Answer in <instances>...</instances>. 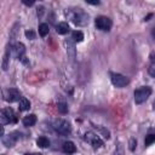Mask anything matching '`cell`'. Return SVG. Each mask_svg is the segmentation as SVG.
<instances>
[{"label":"cell","instance_id":"obj_12","mask_svg":"<svg viewBox=\"0 0 155 155\" xmlns=\"http://www.w3.org/2000/svg\"><path fill=\"white\" fill-rule=\"evenodd\" d=\"M22 122H23V125L25 127H31V126H34L36 124V116L34 114H29V115H27V116L23 117V121Z\"/></svg>","mask_w":155,"mask_h":155},{"label":"cell","instance_id":"obj_16","mask_svg":"<svg viewBox=\"0 0 155 155\" xmlns=\"http://www.w3.org/2000/svg\"><path fill=\"white\" fill-rule=\"evenodd\" d=\"M30 108V102L29 99H27L25 97H22L19 101H18V109L21 111H25V110H29Z\"/></svg>","mask_w":155,"mask_h":155},{"label":"cell","instance_id":"obj_8","mask_svg":"<svg viewBox=\"0 0 155 155\" xmlns=\"http://www.w3.org/2000/svg\"><path fill=\"white\" fill-rule=\"evenodd\" d=\"M21 98H22L21 97V92L17 88H7V90L4 91V99L6 102L13 103V102L19 101Z\"/></svg>","mask_w":155,"mask_h":155},{"label":"cell","instance_id":"obj_6","mask_svg":"<svg viewBox=\"0 0 155 155\" xmlns=\"http://www.w3.org/2000/svg\"><path fill=\"white\" fill-rule=\"evenodd\" d=\"M110 79H111V82L114 86L121 88V87H125L126 85H128L130 80L128 78H126L125 75L122 74H117V73H111L110 74Z\"/></svg>","mask_w":155,"mask_h":155},{"label":"cell","instance_id":"obj_18","mask_svg":"<svg viewBox=\"0 0 155 155\" xmlns=\"http://www.w3.org/2000/svg\"><path fill=\"white\" fill-rule=\"evenodd\" d=\"M36 144H38V147H40V148H47V147H50V140H48L47 137L41 136V137H39V138L36 139Z\"/></svg>","mask_w":155,"mask_h":155},{"label":"cell","instance_id":"obj_31","mask_svg":"<svg viewBox=\"0 0 155 155\" xmlns=\"http://www.w3.org/2000/svg\"><path fill=\"white\" fill-rule=\"evenodd\" d=\"M2 155H5V154H2Z\"/></svg>","mask_w":155,"mask_h":155},{"label":"cell","instance_id":"obj_9","mask_svg":"<svg viewBox=\"0 0 155 155\" xmlns=\"http://www.w3.org/2000/svg\"><path fill=\"white\" fill-rule=\"evenodd\" d=\"M11 53H12V56L15 58L22 59L23 56H24V53H25V46L22 42H15V44L11 45Z\"/></svg>","mask_w":155,"mask_h":155},{"label":"cell","instance_id":"obj_21","mask_svg":"<svg viewBox=\"0 0 155 155\" xmlns=\"http://www.w3.org/2000/svg\"><path fill=\"white\" fill-rule=\"evenodd\" d=\"M155 142V133H148L145 136V139H144V144L145 147H149L150 144H153Z\"/></svg>","mask_w":155,"mask_h":155},{"label":"cell","instance_id":"obj_7","mask_svg":"<svg viewBox=\"0 0 155 155\" xmlns=\"http://www.w3.org/2000/svg\"><path fill=\"white\" fill-rule=\"evenodd\" d=\"M85 140L87 143H90L94 149L97 148H101L103 145V140L101 139V137L93 132H86L85 133Z\"/></svg>","mask_w":155,"mask_h":155},{"label":"cell","instance_id":"obj_30","mask_svg":"<svg viewBox=\"0 0 155 155\" xmlns=\"http://www.w3.org/2000/svg\"><path fill=\"white\" fill-rule=\"evenodd\" d=\"M153 107H154V110H155V101H154V103H153Z\"/></svg>","mask_w":155,"mask_h":155},{"label":"cell","instance_id":"obj_26","mask_svg":"<svg viewBox=\"0 0 155 155\" xmlns=\"http://www.w3.org/2000/svg\"><path fill=\"white\" fill-rule=\"evenodd\" d=\"M22 2L24 4V5H27V6H31V5H34V1L31 0V1H28V0H22Z\"/></svg>","mask_w":155,"mask_h":155},{"label":"cell","instance_id":"obj_23","mask_svg":"<svg viewBox=\"0 0 155 155\" xmlns=\"http://www.w3.org/2000/svg\"><path fill=\"white\" fill-rule=\"evenodd\" d=\"M58 111L62 113V114H65L68 113V107L65 103H58Z\"/></svg>","mask_w":155,"mask_h":155},{"label":"cell","instance_id":"obj_24","mask_svg":"<svg viewBox=\"0 0 155 155\" xmlns=\"http://www.w3.org/2000/svg\"><path fill=\"white\" fill-rule=\"evenodd\" d=\"M128 145H130V147H128V148H130V150H131V151H133V150L136 149V147H137V140H136L134 138H131V139H130Z\"/></svg>","mask_w":155,"mask_h":155},{"label":"cell","instance_id":"obj_15","mask_svg":"<svg viewBox=\"0 0 155 155\" xmlns=\"http://www.w3.org/2000/svg\"><path fill=\"white\" fill-rule=\"evenodd\" d=\"M10 53H11V45H8L6 47V51H5V54H4V58H2V70H7V67H8V59H10Z\"/></svg>","mask_w":155,"mask_h":155},{"label":"cell","instance_id":"obj_4","mask_svg":"<svg viewBox=\"0 0 155 155\" xmlns=\"http://www.w3.org/2000/svg\"><path fill=\"white\" fill-rule=\"evenodd\" d=\"M17 121V116L13 113L11 108H4L0 113V122L1 125H7V124H13Z\"/></svg>","mask_w":155,"mask_h":155},{"label":"cell","instance_id":"obj_29","mask_svg":"<svg viewBox=\"0 0 155 155\" xmlns=\"http://www.w3.org/2000/svg\"><path fill=\"white\" fill-rule=\"evenodd\" d=\"M151 35H153V38L155 39V27H154V29H153V31H151Z\"/></svg>","mask_w":155,"mask_h":155},{"label":"cell","instance_id":"obj_13","mask_svg":"<svg viewBox=\"0 0 155 155\" xmlns=\"http://www.w3.org/2000/svg\"><path fill=\"white\" fill-rule=\"evenodd\" d=\"M69 24L67 23V22H61V23H58L57 25H56V31L58 33V34H61V35H63V34H67L68 31H69Z\"/></svg>","mask_w":155,"mask_h":155},{"label":"cell","instance_id":"obj_5","mask_svg":"<svg viewBox=\"0 0 155 155\" xmlns=\"http://www.w3.org/2000/svg\"><path fill=\"white\" fill-rule=\"evenodd\" d=\"M94 25H96L97 29H99L102 31H109L111 29L113 22L107 16H99V17H97L94 19Z\"/></svg>","mask_w":155,"mask_h":155},{"label":"cell","instance_id":"obj_3","mask_svg":"<svg viewBox=\"0 0 155 155\" xmlns=\"http://www.w3.org/2000/svg\"><path fill=\"white\" fill-rule=\"evenodd\" d=\"M52 127H53V130H54L57 133L64 134V136H65V134H69L70 131H71L70 124H69L67 120H63V119H57V120H54L53 124H52Z\"/></svg>","mask_w":155,"mask_h":155},{"label":"cell","instance_id":"obj_19","mask_svg":"<svg viewBox=\"0 0 155 155\" xmlns=\"http://www.w3.org/2000/svg\"><path fill=\"white\" fill-rule=\"evenodd\" d=\"M71 39L75 41V42H81L84 40V34L81 30H74L71 33Z\"/></svg>","mask_w":155,"mask_h":155},{"label":"cell","instance_id":"obj_11","mask_svg":"<svg viewBox=\"0 0 155 155\" xmlns=\"http://www.w3.org/2000/svg\"><path fill=\"white\" fill-rule=\"evenodd\" d=\"M62 150H63V153L70 155V154H74V153L76 151V147H75V144H74L73 142L68 140V142H64V143H63Z\"/></svg>","mask_w":155,"mask_h":155},{"label":"cell","instance_id":"obj_10","mask_svg":"<svg viewBox=\"0 0 155 155\" xmlns=\"http://www.w3.org/2000/svg\"><path fill=\"white\" fill-rule=\"evenodd\" d=\"M19 133L18 132H12V133H10V134H7V136H4V137H1V142H2V144L4 145H6L7 148H11V147H13L15 144H16V142L19 139Z\"/></svg>","mask_w":155,"mask_h":155},{"label":"cell","instance_id":"obj_25","mask_svg":"<svg viewBox=\"0 0 155 155\" xmlns=\"http://www.w3.org/2000/svg\"><path fill=\"white\" fill-rule=\"evenodd\" d=\"M25 36H27L28 39H30V40H34V39H35V33H34L33 30H27V31H25Z\"/></svg>","mask_w":155,"mask_h":155},{"label":"cell","instance_id":"obj_20","mask_svg":"<svg viewBox=\"0 0 155 155\" xmlns=\"http://www.w3.org/2000/svg\"><path fill=\"white\" fill-rule=\"evenodd\" d=\"M48 31H50L48 24H46V23H41V24L39 25V34H40V36L45 38V36L48 34Z\"/></svg>","mask_w":155,"mask_h":155},{"label":"cell","instance_id":"obj_17","mask_svg":"<svg viewBox=\"0 0 155 155\" xmlns=\"http://www.w3.org/2000/svg\"><path fill=\"white\" fill-rule=\"evenodd\" d=\"M74 40H65V45H67V47H69V48H67V51H68V54L71 57V58H74L75 57V45H74Z\"/></svg>","mask_w":155,"mask_h":155},{"label":"cell","instance_id":"obj_2","mask_svg":"<svg viewBox=\"0 0 155 155\" xmlns=\"http://www.w3.org/2000/svg\"><path fill=\"white\" fill-rule=\"evenodd\" d=\"M151 87L149 86H142L134 91V102L136 104H142L144 103L151 94Z\"/></svg>","mask_w":155,"mask_h":155},{"label":"cell","instance_id":"obj_14","mask_svg":"<svg viewBox=\"0 0 155 155\" xmlns=\"http://www.w3.org/2000/svg\"><path fill=\"white\" fill-rule=\"evenodd\" d=\"M148 73L151 78H155V53L150 54L149 59V65H148Z\"/></svg>","mask_w":155,"mask_h":155},{"label":"cell","instance_id":"obj_22","mask_svg":"<svg viewBox=\"0 0 155 155\" xmlns=\"http://www.w3.org/2000/svg\"><path fill=\"white\" fill-rule=\"evenodd\" d=\"M114 155H124V145L121 143H119L115 148V151H114Z\"/></svg>","mask_w":155,"mask_h":155},{"label":"cell","instance_id":"obj_1","mask_svg":"<svg viewBox=\"0 0 155 155\" xmlns=\"http://www.w3.org/2000/svg\"><path fill=\"white\" fill-rule=\"evenodd\" d=\"M67 16L76 25H86L88 23V15L86 12H84L81 8L70 10L69 12H67Z\"/></svg>","mask_w":155,"mask_h":155},{"label":"cell","instance_id":"obj_27","mask_svg":"<svg viewBox=\"0 0 155 155\" xmlns=\"http://www.w3.org/2000/svg\"><path fill=\"white\" fill-rule=\"evenodd\" d=\"M86 2L87 4H91V5H98L99 4V1H90V0H86Z\"/></svg>","mask_w":155,"mask_h":155},{"label":"cell","instance_id":"obj_28","mask_svg":"<svg viewBox=\"0 0 155 155\" xmlns=\"http://www.w3.org/2000/svg\"><path fill=\"white\" fill-rule=\"evenodd\" d=\"M24 155H42V154H40V153H27Z\"/></svg>","mask_w":155,"mask_h":155}]
</instances>
